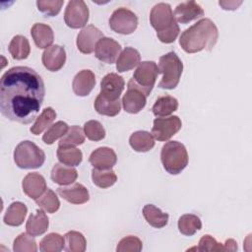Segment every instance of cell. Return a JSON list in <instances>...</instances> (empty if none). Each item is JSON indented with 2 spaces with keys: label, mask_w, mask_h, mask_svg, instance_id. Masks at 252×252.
<instances>
[{
  "label": "cell",
  "mask_w": 252,
  "mask_h": 252,
  "mask_svg": "<svg viewBox=\"0 0 252 252\" xmlns=\"http://www.w3.org/2000/svg\"><path fill=\"white\" fill-rule=\"evenodd\" d=\"M141 55L139 51L133 47H125L116 60V69L118 72H126L134 69L139 65Z\"/></svg>",
  "instance_id": "d4e9b609"
},
{
  "label": "cell",
  "mask_w": 252,
  "mask_h": 252,
  "mask_svg": "<svg viewBox=\"0 0 252 252\" xmlns=\"http://www.w3.org/2000/svg\"><path fill=\"white\" fill-rule=\"evenodd\" d=\"M175 21L181 24H187L204 16L203 8L195 1H186L178 4L174 10Z\"/></svg>",
  "instance_id": "e0dca14e"
},
{
  "label": "cell",
  "mask_w": 252,
  "mask_h": 252,
  "mask_svg": "<svg viewBox=\"0 0 252 252\" xmlns=\"http://www.w3.org/2000/svg\"><path fill=\"white\" fill-rule=\"evenodd\" d=\"M84 133L91 141H100L105 137V130L100 122L96 120H90L84 125Z\"/></svg>",
  "instance_id": "b9f144b4"
},
{
  "label": "cell",
  "mask_w": 252,
  "mask_h": 252,
  "mask_svg": "<svg viewBox=\"0 0 252 252\" xmlns=\"http://www.w3.org/2000/svg\"><path fill=\"white\" fill-rule=\"evenodd\" d=\"M65 247V238L55 232H51L44 236L39 242V250L41 252H59Z\"/></svg>",
  "instance_id": "d590c367"
},
{
  "label": "cell",
  "mask_w": 252,
  "mask_h": 252,
  "mask_svg": "<svg viewBox=\"0 0 252 252\" xmlns=\"http://www.w3.org/2000/svg\"><path fill=\"white\" fill-rule=\"evenodd\" d=\"M181 119L176 115L158 117L154 120L152 135L158 141H167L181 129Z\"/></svg>",
  "instance_id": "30bf717a"
},
{
  "label": "cell",
  "mask_w": 252,
  "mask_h": 252,
  "mask_svg": "<svg viewBox=\"0 0 252 252\" xmlns=\"http://www.w3.org/2000/svg\"><path fill=\"white\" fill-rule=\"evenodd\" d=\"M95 85V76L91 70H82L73 79L72 89L76 95L87 96Z\"/></svg>",
  "instance_id": "d6986e66"
},
{
  "label": "cell",
  "mask_w": 252,
  "mask_h": 252,
  "mask_svg": "<svg viewBox=\"0 0 252 252\" xmlns=\"http://www.w3.org/2000/svg\"><path fill=\"white\" fill-rule=\"evenodd\" d=\"M158 74V67L154 61L140 62L132 79L129 80L127 88H135L148 96L155 86Z\"/></svg>",
  "instance_id": "52a82bcc"
},
{
  "label": "cell",
  "mask_w": 252,
  "mask_h": 252,
  "mask_svg": "<svg viewBox=\"0 0 252 252\" xmlns=\"http://www.w3.org/2000/svg\"><path fill=\"white\" fill-rule=\"evenodd\" d=\"M92 179L94 185L99 188H108L115 184L117 176L112 169L100 170L94 168L92 170Z\"/></svg>",
  "instance_id": "74e56055"
},
{
  "label": "cell",
  "mask_w": 252,
  "mask_h": 252,
  "mask_svg": "<svg viewBox=\"0 0 252 252\" xmlns=\"http://www.w3.org/2000/svg\"><path fill=\"white\" fill-rule=\"evenodd\" d=\"M44 95L42 78L30 67H13L0 79V111L11 121L32 123L39 112Z\"/></svg>",
  "instance_id": "6da1fadb"
},
{
  "label": "cell",
  "mask_w": 252,
  "mask_h": 252,
  "mask_svg": "<svg viewBox=\"0 0 252 252\" xmlns=\"http://www.w3.org/2000/svg\"><path fill=\"white\" fill-rule=\"evenodd\" d=\"M177 108L178 100L171 95L165 94L159 96L156 100L155 104L152 107V111L157 117H162L171 114L172 112L176 111Z\"/></svg>",
  "instance_id": "f1b7e54d"
},
{
  "label": "cell",
  "mask_w": 252,
  "mask_h": 252,
  "mask_svg": "<svg viewBox=\"0 0 252 252\" xmlns=\"http://www.w3.org/2000/svg\"><path fill=\"white\" fill-rule=\"evenodd\" d=\"M34 201L39 208H41L43 211L49 214H53L57 212L60 208V202L58 197L56 196L55 192H53L49 188H47L46 191Z\"/></svg>",
  "instance_id": "f35d334b"
},
{
  "label": "cell",
  "mask_w": 252,
  "mask_h": 252,
  "mask_svg": "<svg viewBox=\"0 0 252 252\" xmlns=\"http://www.w3.org/2000/svg\"><path fill=\"white\" fill-rule=\"evenodd\" d=\"M13 250L15 252H35L37 250L35 239L28 232L21 233L14 240Z\"/></svg>",
  "instance_id": "60d3db41"
},
{
  "label": "cell",
  "mask_w": 252,
  "mask_h": 252,
  "mask_svg": "<svg viewBox=\"0 0 252 252\" xmlns=\"http://www.w3.org/2000/svg\"><path fill=\"white\" fill-rule=\"evenodd\" d=\"M22 187L24 193L33 200L39 198L47 189L44 177L37 172L28 173L23 179Z\"/></svg>",
  "instance_id": "2e32d148"
},
{
  "label": "cell",
  "mask_w": 252,
  "mask_h": 252,
  "mask_svg": "<svg viewBox=\"0 0 252 252\" xmlns=\"http://www.w3.org/2000/svg\"><path fill=\"white\" fill-rule=\"evenodd\" d=\"M65 247L64 249L68 252H84L87 247V240L85 236L75 230L68 231L65 235Z\"/></svg>",
  "instance_id": "e575fe53"
},
{
  "label": "cell",
  "mask_w": 252,
  "mask_h": 252,
  "mask_svg": "<svg viewBox=\"0 0 252 252\" xmlns=\"http://www.w3.org/2000/svg\"><path fill=\"white\" fill-rule=\"evenodd\" d=\"M124 86L125 82L121 76L116 73H109L101 79L99 94L106 99L114 101L119 99Z\"/></svg>",
  "instance_id": "4fadbf2b"
},
{
  "label": "cell",
  "mask_w": 252,
  "mask_h": 252,
  "mask_svg": "<svg viewBox=\"0 0 252 252\" xmlns=\"http://www.w3.org/2000/svg\"><path fill=\"white\" fill-rule=\"evenodd\" d=\"M147 103V96L141 91L135 88H127V92L123 95L122 104L126 112L136 114L140 112Z\"/></svg>",
  "instance_id": "ffe728a7"
},
{
  "label": "cell",
  "mask_w": 252,
  "mask_h": 252,
  "mask_svg": "<svg viewBox=\"0 0 252 252\" xmlns=\"http://www.w3.org/2000/svg\"><path fill=\"white\" fill-rule=\"evenodd\" d=\"M189 250L197 251H235L237 250V242L233 239H227L224 244L219 243L213 236L206 234L202 236L198 247Z\"/></svg>",
  "instance_id": "44dd1931"
},
{
  "label": "cell",
  "mask_w": 252,
  "mask_h": 252,
  "mask_svg": "<svg viewBox=\"0 0 252 252\" xmlns=\"http://www.w3.org/2000/svg\"><path fill=\"white\" fill-rule=\"evenodd\" d=\"M56 154L59 161L68 166H77L83 159L81 150L75 147H58Z\"/></svg>",
  "instance_id": "4dcf8cb0"
},
{
  "label": "cell",
  "mask_w": 252,
  "mask_h": 252,
  "mask_svg": "<svg viewBox=\"0 0 252 252\" xmlns=\"http://www.w3.org/2000/svg\"><path fill=\"white\" fill-rule=\"evenodd\" d=\"M49 226V220L43 210H37L36 214L31 215L26 223L27 232L32 236L43 234Z\"/></svg>",
  "instance_id": "cb8c5ba5"
},
{
  "label": "cell",
  "mask_w": 252,
  "mask_h": 252,
  "mask_svg": "<svg viewBox=\"0 0 252 252\" xmlns=\"http://www.w3.org/2000/svg\"><path fill=\"white\" fill-rule=\"evenodd\" d=\"M89 161L94 168L100 170L111 169L117 161V156L112 149L108 147H100L91 154Z\"/></svg>",
  "instance_id": "9a60e30c"
},
{
  "label": "cell",
  "mask_w": 252,
  "mask_h": 252,
  "mask_svg": "<svg viewBox=\"0 0 252 252\" xmlns=\"http://www.w3.org/2000/svg\"><path fill=\"white\" fill-rule=\"evenodd\" d=\"M129 144L134 151L146 153L155 147V138L150 132L137 131L130 136Z\"/></svg>",
  "instance_id": "4316f807"
},
{
  "label": "cell",
  "mask_w": 252,
  "mask_h": 252,
  "mask_svg": "<svg viewBox=\"0 0 252 252\" xmlns=\"http://www.w3.org/2000/svg\"><path fill=\"white\" fill-rule=\"evenodd\" d=\"M219 4L224 10H235L239 5L242 4V1H220Z\"/></svg>",
  "instance_id": "f6af8a7d"
},
{
  "label": "cell",
  "mask_w": 252,
  "mask_h": 252,
  "mask_svg": "<svg viewBox=\"0 0 252 252\" xmlns=\"http://www.w3.org/2000/svg\"><path fill=\"white\" fill-rule=\"evenodd\" d=\"M14 160L23 169L38 168L44 163L45 154L33 142L23 141L15 148Z\"/></svg>",
  "instance_id": "8992f818"
},
{
  "label": "cell",
  "mask_w": 252,
  "mask_h": 252,
  "mask_svg": "<svg viewBox=\"0 0 252 252\" xmlns=\"http://www.w3.org/2000/svg\"><path fill=\"white\" fill-rule=\"evenodd\" d=\"M9 52L16 60L28 58L31 52V46L27 37L20 34L15 35L9 44Z\"/></svg>",
  "instance_id": "f546056e"
},
{
  "label": "cell",
  "mask_w": 252,
  "mask_h": 252,
  "mask_svg": "<svg viewBox=\"0 0 252 252\" xmlns=\"http://www.w3.org/2000/svg\"><path fill=\"white\" fill-rule=\"evenodd\" d=\"M150 23L157 31L158 38L163 43H172L179 34V26L167 3H158L152 8Z\"/></svg>",
  "instance_id": "3957f363"
},
{
  "label": "cell",
  "mask_w": 252,
  "mask_h": 252,
  "mask_svg": "<svg viewBox=\"0 0 252 252\" xmlns=\"http://www.w3.org/2000/svg\"><path fill=\"white\" fill-rule=\"evenodd\" d=\"M158 71L162 78L158 87L160 89H175L180 81L183 71V63L175 52L171 51L159 57Z\"/></svg>",
  "instance_id": "5b68a950"
},
{
  "label": "cell",
  "mask_w": 252,
  "mask_h": 252,
  "mask_svg": "<svg viewBox=\"0 0 252 252\" xmlns=\"http://www.w3.org/2000/svg\"><path fill=\"white\" fill-rule=\"evenodd\" d=\"M143 216L147 222L156 228H161L168 222V214L163 213L160 209L152 204L144 206Z\"/></svg>",
  "instance_id": "83f0119b"
},
{
  "label": "cell",
  "mask_w": 252,
  "mask_h": 252,
  "mask_svg": "<svg viewBox=\"0 0 252 252\" xmlns=\"http://www.w3.org/2000/svg\"><path fill=\"white\" fill-rule=\"evenodd\" d=\"M178 229L180 233L191 236L196 233L197 230L202 228V222L199 217L193 214H185L181 216L178 220Z\"/></svg>",
  "instance_id": "d6a6232c"
},
{
  "label": "cell",
  "mask_w": 252,
  "mask_h": 252,
  "mask_svg": "<svg viewBox=\"0 0 252 252\" xmlns=\"http://www.w3.org/2000/svg\"><path fill=\"white\" fill-rule=\"evenodd\" d=\"M58 195L67 202L75 205L87 203L90 199L88 189L80 183H74L71 186H63L57 188Z\"/></svg>",
  "instance_id": "ac0fdd59"
},
{
  "label": "cell",
  "mask_w": 252,
  "mask_h": 252,
  "mask_svg": "<svg viewBox=\"0 0 252 252\" xmlns=\"http://www.w3.org/2000/svg\"><path fill=\"white\" fill-rule=\"evenodd\" d=\"M69 127L66 122L63 121H57L55 124H52L43 134L42 141L47 144L51 145L53 144L57 139L62 138L68 131Z\"/></svg>",
  "instance_id": "ab89813d"
},
{
  "label": "cell",
  "mask_w": 252,
  "mask_h": 252,
  "mask_svg": "<svg viewBox=\"0 0 252 252\" xmlns=\"http://www.w3.org/2000/svg\"><path fill=\"white\" fill-rule=\"evenodd\" d=\"M89 15V8L83 0H71L65 9L64 21L69 28L79 29L87 25Z\"/></svg>",
  "instance_id": "9c48e42d"
},
{
  "label": "cell",
  "mask_w": 252,
  "mask_h": 252,
  "mask_svg": "<svg viewBox=\"0 0 252 252\" xmlns=\"http://www.w3.org/2000/svg\"><path fill=\"white\" fill-rule=\"evenodd\" d=\"M41 61L48 71H59L66 62V52L64 47L57 44L49 46L43 51Z\"/></svg>",
  "instance_id": "5bb4252c"
},
{
  "label": "cell",
  "mask_w": 252,
  "mask_h": 252,
  "mask_svg": "<svg viewBox=\"0 0 252 252\" xmlns=\"http://www.w3.org/2000/svg\"><path fill=\"white\" fill-rule=\"evenodd\" d=\"M56 118V112L52 107H46L42 110V112L39 114V116L36 117L35 122L31 127V132L33 135H39L42 133L43 130L46 128H49L51 126V123Z\"/></svg>",
  "instance_id": "836d02e7"
},
{
  "label": "cell",
  "mask_w": 252,
  "mask_h": 252,
  "mask_svg": "<svg viewBox=\"0 0 252 252\" xmlns=\"http://www.w3.org/2000/svg\"><path fill=\"white\" fill-rule=\"evenodd\" d=\"M28 213L27 206L22 202H13L8 207L3 220L7 225L10 226H19L21 225Z\"/></svg>",
  "instance_id": "484cf974"
},
{
  "label": "cell",
  "mask_w": 252,
  "mask_h": 252,
  "mask_svg": "<svg viewBox=\"0 0 252 252\" xmlns=\"http://www.w3.org/2000/svg\"><path fill=\"white\" fill-rule=\"evenodd\" d=\"M95 111L100 115L105 116H115L120 112L121 109V102L119 99L111 101L103 97L100 94L96 96L94 103Z\"/></svg>",
  "instance_id": "1f68e13d"
},
{
  "label": "cell",
  "mask_w": 252,
  "mask_h": 252,
  "mask_svg": "<svg viewBox=\"0 0 252 252\" xmlns=\"http://www.w3.org/2000/svg\"><path fill=\"white\" fill-rule=\"evenodd\" d=\"M143 248L141 239L134 235H128L122 238L116 247L117 252H140Z\"/></svg>",
  "instance_id": "7bdbcfd3"
},
{
  "label": "cell",
  "mask_w": 252,
  "mask_h": 252,
  "mask_svg": "<svg viewBox=\"0 0 252 252\" xmlns=\"http://www.w3.org/2000/svg\"><path fill=\"white\" fill-rule=\"evenodd\" d=\"M164 169L173 175L179 174L188 164V153L185 146L178 141L166 142L160 152Z\"/></svg>",
  "instance_id": "277c9868"
},
{
  "label": "cell",
  "mask_w": 252,
  "mask_h": 252,
  "mask_svg": "<svg viewBox=\"0 0 252 252\" xmlns=\"http://www.w3.org/2000/svg\"><path fill=\"white\" fill-rule=\"evenodd\" d=\"M64 4L63 0H47V1H36V6L39 12H41L45 17L56 16Z\"/></svg>",
  "instance_id": "ee69618b"
},
{
  "label": "cell",
  "mask_w": 252,
  "mask_h": 252,
  "mask_svg": "<svg viewBox=\"0 0 252 252\" xmlns=\"http://www.w3.org/2000/svg\"><path fill=\"white\" fill-rule=\"evenodd\" d=\"M121 53V45L111 37H102L95 45V57L107 64L114 63Z\"/></svg>",
  "instance_id": "7c38bea8"
},
{
  "label": "cell",
  "mask_w": 252,
  "mask_h": 252,
  "mask_svg": "<svg viewBox=\"0 0 252 252\" xmlns=\"http://www.w3.org/2000/svg\"><path fill=\"white\" fill-rule=\"evenodd\" d=\"M84 130L77 125L71 126L67 133L60 139L58 147H76L85 142Z\"/></svg>",
  "instance_id": "8d00e7d4"
},
{
  "label": "cell",
  "mask_w": 252,
  "mask_h": 252,
  "mask_svg": "<svg viewBox=\"0 0 252 252\" xmlns=\"http://www.w3.org/2000/svg\"><path fill=\"white\" fill-rule=\"evenodd\" d=\"M51 179L54 183L65 186L72 184L78 177V171L72 167L63 163H55L51 170Z\"/></svg>",
  "instance_id": "603a6c76"
},
{
  "label": "cell",
  "mask_w": 252,
  "mask_h": 252,
  "mask_svg": "<svg viewBox=\"0 0 252 252\" xmlns=\"http://www.w3.org/2000/svg\"><path fill=\"white\" fill-rule=\"evenodd\" d=\"M109 27L117 33L130 34L138 27V17L127 8H118L110 16Z\"/></svg>",
  "instance_id": "ba28073f"
},
{
  "label": "cell",
  "mask_w": 252,
  "mask_h": 252,
  "mask_svg": "<svg viewBox=\"0 0 252 252\" xmlns=\"http://www.w3.org/2000/svg\"><path fill=\"white\" fill-rule=\"evenodd\" d=\"M102 37L103 33L100 30L93 25H89L79 32L76 44L82 53L91 54L94 51L96 43Z\"/></svg>",
  "instance_id": "8fae6325"
},
{
  "label": "cell",
  "mask_w": 252,
  "mask_h": 252,
  "mask_svg": "<svg viewBox=\"0 0 252 252\" xmlns=\"http://www.w3.org/2000/svg\"><path fill=\"white\" fill-rule=\"evenodd\" d=\"M31 34L34 44L38 48H48L54 40V33L52 29L45 24L36 23L31 29Z\"/></svg>",
  "instance_id": "7402d4cb"
},
{
  "label": "cell",
  "mask_w": 252,
  "mask_h": 252,
  "mask_svg": "<svg viewBox=\"0 0 252 252\" xmlns=\"http://www.w3.org/2000/svg\"><path fill=\"white\" fill-rule=\"evenodd\" d=\"M219 31L215 23L208 19H201L186 29L180 35L179 44L187 53H196L202 50L211 51L216 45Z\"/></svg>",
  "instance_id": "7a4b0ae2"
}]
</instances>
